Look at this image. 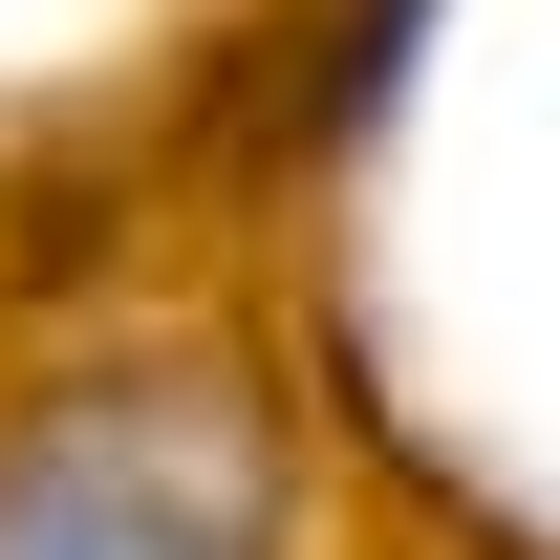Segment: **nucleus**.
<instances>
[{
    "instance_id": "nucleus-1",
    "label": "nucleus",
    "mask_w": 560,
    "mask_h": 560,
    "mask_svg": "<svg viewBox=\"0 0 560 560\" xmlns=\"http://www.w3.org/2000/svg\"><path fill=\"white\" fill-rule=\"evenodd\" d=\"M0 560H280V431L237 366H86L0 431Z\"/></svg>"
}]
</instances>
